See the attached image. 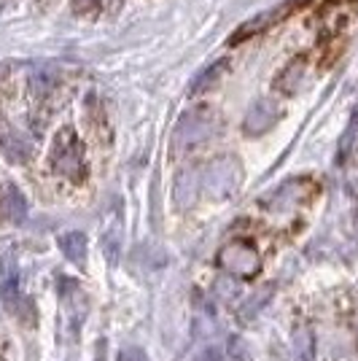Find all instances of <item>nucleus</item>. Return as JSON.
I'll return each instance as SVG.
<instances>
[{"mask_svg": "<svg viewBox=\"0 0 358 361\" xmlns=\"http://www.w3.org/2000/svg\"><path fill=\"white\" fill-rule=\"evenodd\" d=\"M49 165L57 176H65L68 180H84L87 176V162H84V146L70 127H62L54 135L51 151H49Z\"/></svg>", "mask_w": 358, "mask_h": 361, "instance_id": "1", "label": "nucleus"}, {"mask_svg": "<svg viewBox=\"0 0 358 361\" xmlns=\"http://www.w3.org/2000/svg\"><path fill=\"white\" fill-rule=\"evenodd\" d=\"M213 130H216V114L205 106L195 108V111L183 114L180 121L175 124V133H173V149H175V154L192 149V146H197V143H202L205 137L213 135Z\"/></svg>", "mask_w": 358, "mask_h": 361, "instance_id": "2", "label": "nucleus"}, {"mask_svg": "<svg viewBox=\"0 0 358 361\" xmlns=\"http://www.w3.org/2000/svg\"><path fill=\"white\" fill-rule=\"evenodd\" d=\"M199 176H202V189H205L210 197L221 200V197H229L232 192H237L242 170H240L237 159L224 157V159H216V162L208 165L205 170H199Z\"/></svg>", "mask_w": 358, "mask_h": 361, "instance_id": "3", "label": "nucleus"}, {"mask_svg": "<svg viewBox=\"0 0 358 361\" xmlns=\"http://www.w3.org/2000/svg\"><path fill=\"white\" fill-rule=\"evenodd\" d=\"M216 264L224 272H232V275H240V278H251L259 272V251H256L251 243L245 240H232L221 245V251L216 254Z\"/></svg>", "mask_w": 358, "mask_h": 361, "instance_id": "4", "label": "nucleus"}, {"mask_svg": "<svg viewBox=\"0 0 358 361\" xmlns=\"http://www.w3.org/2000/svg\"><path fill=\"white\" fill-rule=\"evenodd\" d=\"M297 3H299V0H288L285 6H280V8H269V11H264V14H259V16H254V19H248V22H245V25H242L237 32H232V35H229V44L235 46V44H240V41H245V38L256 35V32L267 30L269 25H275V22H280L283 16L291 14Z\"/></svg>", "mask_w": 358, "mask_h": 361, "instance_id": "5", "label": "nucleus"}, {"mask_svg": "<svg viewBox=\"0 0 358 361\" xmlns=\"http://www.w3.org/2000/svg\"><path fill=\"white\" fill-rule=\"evenodd\" d=\"M275 121H278V108H275V103L259 100L248 111V116L242 121V130H245V135H264Z\"/></svg>", "mask_w": 358, "mask_h": 361, "instance_id": "6", "label": "nucleus"}, {"mask_svg": "<svg viewBox=\"0 0 358 361\" xmlns=\"http://www.w3.org/2000/svg\"><path fill=\"white\" fill-rule=\"evenodd\" d=\"M202 189V176H199V167L195 170H183L178 178H175V189H173V197L178 202V208H189L197 200Z\"/></svg>", "mask_w": 358, "mask_h": 361, "instance_id": "7", "label": "nucleus"}, {"mask_svg": "<svg viewBox=\"0 0 358 361\" xmlns=\"http://www.w3.org/2000/svg\"><path fill=\"white\" fill-rule=\"evenodd\" d=\"M226 71H229V60L210 62L208 68H202V71L195 75V81L189 84V94H202V92L213 90V87L221 81V75H224Z\"/></svg>", "mask_w": 358, "mask_h": 361, "instance_id": "8", "label": "nucleus"}, {"mask_svg": "<svg viewBox=\"0 0 358 361\" xmlns=\"http://www.w3.org/2000/svg\"><path fill=\"white\" fill-rule=\"evenodd\" d=\"M57 243H60V251L65 254L68 262L84 264V259H87V235L84 232H68Z\"/></svg>", "mask_w": 358, "mask_h": 361, "instance_id": "9", "label": "nucleus"}, {"mask_svg": "<svg viewBox=\"0 0 358 361\" xmlns=\"http://www.w3.org/2000/svg\"><path fill=\"white\" fill-rule=\"evenodd\" d=\"M3 208H6L11 221H22V219H25V211H27L25 197H22V192H19L16 186H11V183L6 186V202H3Z\"/></svg>", "mask_w": 358, "mask_h": 361, "instance_id": "10", "label": "nucleus"}, {"mask_svg": "<svg viewBox=\"0 0 358 361\" xmlns=\"http://www.w3.org/2000/svg\"><path fill=\"white\" fill-rule=\"evenodd\" d=\"M116 361H146V353L140 348H124Z\"/></svg>", "mask_w": 358, "mask_h": 361, "instance_id": "11", "label": "nucleus"}, {"mask_svg": "<svg viewBox=\"0 0 358 361\" xmlns=\"http://www.w3.org/2000/svg\"><path fill=\"white\" fill-rule=\"evenodd\" d=\"M100 0H73V11L75 14H90L92 8H97Z\"/></svg>", "mask_w": 358, "mask_h": 361, "instance_id": "12", "label": "nucleus"}, {"mask_svg": "<svg viewBox=\"0 0 358 361\" xmlns=\"http://www.w3.org/2000/svg\"><path fill=\"white\" fill-rule=\"evenodd\" d=\"M197 361H224V356H221L218 348H208V350H202V353L197 356Z\"/></svg>", "mask_w": 358, "mask_h": 361, "instance_id": "13", "label": "nucleus"}]
</instances>
